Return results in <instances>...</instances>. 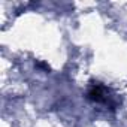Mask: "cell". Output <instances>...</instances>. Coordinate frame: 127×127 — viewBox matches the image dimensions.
Instances as JSON below:
<instances>
[{"instance_id": "obj_1", "label": "cell", "mask_w": 127, "mask_h": 127, "mask_svg": "<svg viewBox=\"0 0 127 127\" xmlns=\"http://www.w3.org/2000/svg\"><path fill=\"white\" fill-rule=\"evenodd\" d=\"M108 90L103 87L100 82H91L88 91H87V99L94 102V103H108Z\"/></svg>"}, {"instance_id": "obj_2", "label": "cell", "mask_w": 127, "mask_h": 127, "mask_svg": "<svg viewBox=\"0 0 127 127\" xmlns=\"http://www.w3.org/2000/svg\"><path fill=\"white\" fill-rule=\"evenodd\" d=\"M34 64H36L37 67H40V69H45V70H48V72H49V66L46 64V63H42V61H36Z\"/></svg>"}]
</instances>
